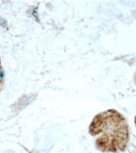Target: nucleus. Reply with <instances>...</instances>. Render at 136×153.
Here are the masks:
<instances>
[{"label": "nucleus", "instance_id": "f257e3e1", "mask_svg": "<svg viewBox=\"0 0 136 153\" xmlns=\"http://www.w3.org/2000/svg\"><path fill=\"white\" fill-rule=\"evenodd\" d=\"M89 132L95 139L96 147L102 152H123L129 142L128 121L121 113L115 109L96 114L90 124Z\"/></svg>", "mask_w": 136, "mask_h": 153}, {"label": "nucleus", "instance_id": "f03ea898", "mask_svg": "<svg viewBox=\"0 0 136 153\" xmlns=\"http://www.w3.org/2000/svg\"><path fill=\"white\" fill-rule=\"evenodd\" d=\"M135 126H136V116H135Z\"/></svg>", "mask_w": 136, "mask_h": 153}]
</instances>
